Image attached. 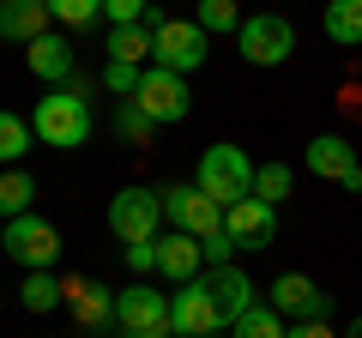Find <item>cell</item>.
Returning a JSON list of instances; mask_svg holds the SVG:
<instances>
[{"label": "cell", "instance_id": "cell-10", "mask_svg": "<svg viewBox=\"0 0 362 338\" xmlns=\"http://www.w3.org/2000/svg\"><path fill=\"white\" fill-rule=\"evenodd\" d=\"M302 163H308V175H320V182H338V187H350V194H362V157H356V145H350L344 133H314L308 151H302Z\"/></svg>", "mask_w": 362, "mask_h": 338}, {"label": "cell", "instance_id": "cell-23", "mask_svg": "<svg viewBox=\"0 0 362 338\" xmlns=\"http://www.w3.org/2000/svg\"><path fill=\"white\" fill-rule=\"evenodd\" d=\"M290 194H296V169H290V163H259V169H254V199L284 206Z\"/></svg>", "mask_w": 362, "mask_h": 338}, {"label": "cell", "instance_id": "cell-5", "mask_svg": "<svg viewBox=\"0 0 362 338\" xmlns=\"http://www.w3.org/2000/svg\"><path fill=\"white\" fill-rule=\"evenodd\" d=\"M235 49H242L247 66H284L290 49H296V25H290L284 13H254L235 30Z\"/></svg>", "mask_w": 362, "mask_h": 338}, {"label": "cell", "instance_id": "cell-15", "mask_svg": "<svg viewBox=\"0 0 362 338\" xmlns=\"http://www.w3.org/2000/svg\"><path fill=\"white\" fill-rule=\"evenodd\" d=\"M199 266H206V254H199V242L187 230H163L157 235V272H163L169 284H194Z\"/></svg>", "mask_w": 362, "mask_h": 338}, {"label": "cell", "instance_id": "cell-24", "mask_svg": "<svg viewBox=\"0 0 362 338\" xmlns=\"http://www.w3.org/2000/svg\"><path fill=\"white\" fill-rule=\"evenodd\" d=\"M230 332H235V338H284L290 326H284V314L272 308V302H254V308H247L242 320L230 326Z\"/></svg>", "mask_w": 362, "mask_h": 338}, {"label": "cell", "instance_id": "cell-29", "mask_svg": "<svg viewBox=\"0 0 362 338\" xmlns=\"http://www.w3.org/2000/svg\"><path fill=\"white\" fill-rule=\"evenodd\" d=\"M145 13H151V0H103L109 30H121V25H145Z\"/></svg>", "mask_w": 362, "mask_h": 338}, {"label": "cell", "instance_id": "cell-19", "mask_svg": "<svg viewBox=\"0 0 362 338\" xmlns=\"http://www.w3.org/2000/svg\"><path fill=\"white\" fill-rule=\"evenodd\" d=\"M151 54H157V30H151V25H121V30H109V61L145 66Z\"/></svg>", "mask_w": 362, "mask_h": 338}, {"label": "cell", "instance_id": "cell-33", "mask_svg": "<svg viewBox=\"0 0 362 338\" xmlns=\"http://www.w3.org/2000/svg\"><path fill=\"white\" fill-rule=\"evenodd\" d=\"M344 338H362V314H356V320H350V332Z\"/></svg>", "mask_w": 362, "mask_h": 338}, {"label": "cell", "instance_id": "cell-30", "mask_svg": "<svg viewBox=\"0 0 362 338\" xmlns=\"http://www.w3.org/2000/svg\"><path fill=\"white\" fill-rule=\"evenodd\" d=\"M121 260H127V272H157V242H127Z\"/></svg>", "mask_w": 362, "mask_h": 338}, {"label": "cell", "instance_id": "cell-13", "mask_svg": "<svg viewBox=\"0 0 362 338\" xmlns=\"http://www.w3.org/2000/svg\"><path fill=\"white\" fill-rule=\"evenodd\" d=\"M272 308L278 314H290V326L296 320H326V314H332V302H326V290L314 284V278H302V272H284L278 278V284H272Z\"/></svg>", "mask_w": 362, "mask_h": 338}, {"label": "cell", "instance_id": "cell-25", "mask_svg": "<svg viewBox=\"0 0 362 338\" xmlns=\"http://www.w3.org/2000/svg\"><path fill=\"white\" fill-rule=\"evenodd\" d=\"M194 25L206 30V37L242 30V6H235V0H199V6H194Z\"/></svg>", "mask_w": 362, "mask_h": 338}, {"label": "cell", "instance_id": "cell-2", "mask_svg": "<svg viewBox=\"0 0 362 338\" xmlns=\"http://www.w3.org/2000/svg\"><path fill=\"white\" fill-rule=\"evenodd\" d=\"M194 187L211 194L223 211H230L235 199L254 194V163H247L242 145H206V151H199V169H194Z\"/></svg>", "mask_w": 362, "mask_h": 338}, {"label": "cell", "instance_id": "cell-20", "mask_svg": "<svg viewBox=\"0 0 362 338\" xmlns=\"http://www.w3.org/2000/svg\"><path fill=\"white\" fill-rule=\"evenodd\" d=\"M30 145H37V127H30L25 115H13V109H0V163L18 169Z\"/></svg>", "mask_w": 362, "mask_h": 338}, {"label": "cell", "instance_id": "cell-14", "mask_svg": "<svg viewBox=\"0 0 362 338\" xmlns=\"http://www.w3.org/2000/svg\"><path fill=\"white\" fill-rule=\"evenodd\" d=\"M54 13H49V0H0V42H37L49 37Z\"/></svg>", "mask_w": 362, "mask_h": 338}, {"label": "cell", "instance_id": "cell-11", "mask_svg": "<svg viewBox=\"0 0 362 338\" xmlns=\"http://www.w3.org/2000/svg\"><path fill=\"white\" fill-rule=\"evenodd\" d=\"M133 103H139L157 127H175V121H187L194 97H187V78H181V73H169V66H145V85H139Z\"/></svg>", "mask_w": 362, "mask_h": 338}, {"label": "cell", "instance_id": "cell-1", "mask_svg": "<svg viewBox=\"0 0 362 338\" xmlns=\"http://www.w3.org/2000/svg\"><path fill=\"white\" fill-rule=\"evenodd\" d=\"M30 127H37V145L73 151V145H85V139H90L97 115H90V97L78 91V85H61V91L37 97V109H30Z\"/></svg>", "mask_w": 362, "mask_h": 338}, {"label": "cell", "instance_id": "cell-22", "mask_svg": "<svg viewBox=\"0 0 362 338\" xmlns=\"http://www.w3.org/2000/svg\"><path fill=\"white\" fill-rule=\"evenodd\" d=\"M30 199H37V182H30L25 169H6L0 175V223H13L30 211Z\"/></svg>", "mask_w": 362, "mask_h": 338}, {"label": "cell", "instance_id": "cell-12", "mask_svg": "<svg viewBox=\"0 0 362 338\" xmlns=\"http://www.w3.org/2000/svg\"><path fill=\"white\" fill-rule=\"evenodd\" d=\"M223 230H230L235 247H247V254H259V247L278 242V206H266V199H235L230 211H223Z\"/></svg>", "mask_w": 362, "mask_h": 338}, {"label": "cell", "instance_id": "cell-8", "mask_svg": "<svg viewBox=\"0 0 362 338\" xmlns=\"http://www.w3.org/2000/svg\"><path fill=\"white\" fill-rule=\"evenodd\" d=\"M6 254H13L25 272H49V266L61 260V230H54L49 218H37V211H25V218L6 223Z\"/></svg>", "mask_w": 362, "mask_h": 338}, {"label": "cell", "instance_id": "cell-26", "mask_svg": "<svg viewBox=\"0 0 362 338\" xmlns=\"http://www.w3.org/2000/svg\"><path fill=\"white\" fill-rule=\"evenodd\" d=\"M49 13H54V25L85 30V25H97V18H103V0H49Z\"/></svg>", "mask_w": 362, "mask_h": 338}, {"label": "cell", "instance_id": "cell-16", "mask_svg": "<svg viewBox=\"0 0 362 338\" xmlns=\"http://www.w3.org/2000/svg\"><path fill=\"white\" fill-rule=\"evenodd\" d=\"M25 61H30V73H37L42 85H54V91H61V85H73V42H66V37H54V30L30 42V49H25Z\"/></svg>", "mask_w": 362, "mask_h": 338}, {"label": "cell", "instance_id": "cell-18", "mask_svg": "<svg viewBox=\"0 0 362 338\" xmlns=\"http://www.w3.org/2000/svg\"><path fill=\"white\" fill-rule=\"evenodd\" d=\"M320 25L338 49H362V0H326Z\"/></svg>", "mask_w": 362, "mask_h": 338}, {"label": "cell", "instance_id": "cell-32", "mask_svg": "<svg viewBox=\"0 0 362 338\" xmlns=\"http://www.w3.org/2000/svg\"><path fill=\"white\" fill-rule=\"evenodd\" d=\"M284 338H338V332H332L326 320H296V326H290Z\"/></svg>", "mask_w": 362, "mask_h": 338}, {"label": "cell", "instance_id": "cell-34", "mask_svg": "<svg viewBox=\"0 0 362 338\" xmlns=\"http://www.w3.org/2000/svg\"><path fill=\"white\" fill-rule=\"evenodd\" d=\"M0 254H6V223H0Z\"/></svg>", "mask_w": 362, "mask_h": 338}, {"label": "cell", "instance_id": "cell-4", "mask_svg": "<svg viewBox=\"0 0 362 338\" xmlns=\"http://www.w3.org/2000/svg\"><path fill=\"white\" fill-rule=\"evenodd\" d=\"M115 332L121 338H175L169 296H157V284H127L115 296Z\"/></svg>", "mask_w": 362, "mask_h": 338}, {"label": "cell", "instance_id": "cell-31", "mask_svg": "<svg viewBox=\"0 0 362 338\" xmlns=\"http://www.w3.org/2000/svg\"><path fill=\"white\" fill-rule=\"evenodd\" d=\"M199 254H206V266H230V254H235V242H230V230H218V235H206V242H199Z\"/></svg>", "mask_w": 362, "mask_h": 338}, {"label": "cell", "instance_id": "cell-3", "mask_svg": "<svg viewBox=\"0 0 362 338\" xmlns=\"http://www.w3.org/2000/svg\"><path fill=\"white\" fill-rule=\"evenodd\" d=\"M157 223H163V194L157 187H121L115 199H109V235H115L121 247L127 242H157Z\"/></svg>", "mask_w": 362, "mask_h": 338}, {"label": "cell", "instance_id": "cell-28", "mask_svg": "<svg viewBox=\"0 0 362 338\" xmlns=\"http://www.w3.org/2000/svg\"><path fill=\"white\" fill-rule=\"evenodd\" d=\"M115 133H121V139H127V145H145V139H151V133H157V121L145 115L139 103H121V109H115Z\"/></svg>", "mask_w": 362, "mask_h": 338}, {"label": "cell", "instance_id": "cell-7", "mask_svg": "<svg viewBox=\"0 0 362 338\" xmlns=\"http://www.w3.org/2000/svg\"><path fill=\"white\" fill-rule=\"evenodd\" d=\"M157 194H163V218L175 223V230H187L194 242H206V235L223 230V206L211 194H199L194 182H169V187H157Z\"/></svg>", "mask_w": 362, "mask_h": 338}, {"label": "cell", "instance_id": "cell-9", "mask_svg": "<svg viewBox=\"0 0 362 338\" xmlns=\"http://www.w3.org/2000/svg\"><path fill=\"white\" fill-rule=\"evenodd\" d=\"M206 54H211V37L194 25V18H163L157 25V54H151V66H169V73H194V66H206Z\"/></svg>", "mask_w": 362, "mask_h": 338}, {"label": "cell", "instance_id": "cell-27", "mask_svg": "<svg viewBox=\"0 0 362 338\" xmlns=\"http://www.w3.org/2000/svg\"><path fill=\"white\" fill-rule=\"evenodd\" d=\"M103 85L121 97V103H133V97H139V85H145V66H127V61H103Z\"/></svg>", "mask_w": 362, "mask_h": 338}, {"label": "cell", "instance_id": "cell-17", "mask_svg": "<svg viewBox=\"0 0 362 338\" xmlns=\"http://www.w3.org/2000/svg\"><path fill=\"white\" fill-rule=\"evenodd\" d=\"M206 284H211V296H218V308H223V320H242L247 308H254V278L247 272H235V266H206Z\"/></svg>", "mask_w": 362, "mask_h": 338}, {"label": "cell", "instance_id": "cell-21", "mask_svg": "<svg viewBox=\"0 0 362 338\" xmlns=\"http://www.w3.org/2000/svg\"><path fill=\"white\" fill-rule=\"evenodd\" d=\"M18 302H25L30 314H54V308L66 302V284H61L54 272H30L25 284H18Z\"/></svg>", "mask_w": 362, "mask_h": 338}, {"label": "cell", "instance_id": "cell-6", "mask_svg": "<svg viewBox=\"0 0 362 338\" xmlns=\"http://www.w3.org/2000/svg\"><path fill=\"white\" fill-rule=\"evenodd\" d=\"M169 320H175V338H218L223 326H230L206 278H194V284H175V290H169Z\"/></svg>", "mask_w": 362, "mask_h": 338}]
</instances>
